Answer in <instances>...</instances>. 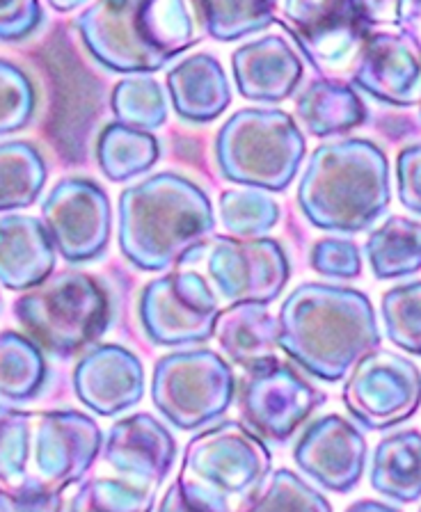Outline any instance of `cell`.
<instances>
[{"instance_id": "1", "label": "cell", "mask_w": 421, "mask_h": 512, "mask_svg": "<svg viewBox=\"0 0 421 512\" xmlns=\"http://www.w3.org/2000/svg\"><path fill=\"white\" fill-rule=\"evenodd\" d=\"M280 350L321 382H341L364 355L378 350L376 309L351 286L305 282L277 311Z\"/></svg>"}, {"instance_id": "2", "label": "cell", "mask_w": 421, "mask_h": 512, "mask_svg": "<svg viewBox=\"0 0 421 512\" xmlns=\"http://www.w3.org/2000/svg\"><path fill=\"white\" fill-rule=\"evenodd\" d=\"M216 213L202 186L177 172H158L119 192L117 243L145 272H165L202 252Z\"/></svg>"}, {"instance_id": "3", "label": "cell", "mask_w": 421, "mask_h": 512, "mask_svg": "<svg viewBox=\"0 0 421 512\" xmlns=\"http://www.w3.org/2000/svg\"><path fill=\"white\" fill-rule=\"evenodd\" d=\"M296 202L316 229L346 236L367 231L392 202L385 151L367 138L319 144L300 176Z\"/></svg>"}, {"instance_id": "4", "label": "cell", "mask_w": 421, "mask_h": 512, "mask_svg": "<svg viewBox=\"0 0 421 512\" xmlns=\"http://www.w3.org/2000/svg\"><path fill=\"white\" fill-rule=\"evenodd\" d=\"M87 53L113 74L149 76L195 44V23L184 0L92 3L76 16Z\"/></svg>"}, {"instance_id": "5", "label": "cell", "mask_w": 421, "mask_h": 512, "mask_svg": "<svg viewBox=\"0 0 421 512\" xmlns=\"http://www.w3.org/2000/svg\"><path fill=\"white\" fill-rule=\"evenodd\" d=\"M14 316L35 346L67 359L94 348L110 325L106 288L81 270H60L14 302Z\"/></svg>"}, {"instance_id": "6", "label": "cell", "mask_w": 421, "mask_h": 512, "mask_svg": "<svg viewBox=\"0 0 421 512\" xmlns=\"http://www.w3.org/2000/svg\"><path fill=\"white\" fill-rule=\"evenodd\" d=\"M307 156V140L289 112L236 110L216 135V163L227 181L261 192H284Z\"/></svg>"}, {"instance_id": "7", "label": "cell", "mask_w": 421, "mask_h": 512, "mask_svg": "<svg viewBox=\"0 0 421 512\" xmlns=\"http://www.w3.org/2000/svg\"><path fill=\"white\" fill-rule=\"evenodd\" d=\"M236 398V375L209 348L174 350L152 373V403L172 428L195 432L225 416Z\"/></svg>"}, {"instance_id": "8", "label": "cell", "mask_w": 421, "mask_h": 512, "mask_svg": "<svg viewBox=\"0 0 421 512\" xmlns=\"http://www.w3.org/2000/svg\"><path fill=\"white\" fill-rule=\"evenodd\" d=\"M282 16L298 51L325 80L351 71L373 32L364 3L353 0H291Z\"/></svg>"}, {"instance_id": "9", "label": "cell", "mask_w": 421, "mask_h": 512, "mask_svg": "<svg viewBox=\"0 0 421 512\" xmlns=\"http://www.w3.org/2000/svg\"><path fill=\"white\" fill-rule=\"evenodd\" d=\"M218 298L200 272L174 270L140 293L138 316L149 341L163 348L202 346L213 339Z\"/></svg>"}, {"instance_id": "10", "label": "cell", "mask_w": 421, "mask_h": 512, "mask_svg": "<svg viewBox=\"0 0 421 512\" xmlns=\"http://www.w3.org/2000/svg\"><path fill=\"white\" fill-rule=\"evenodd\" d=\"M273 467L264 439L241 421H222L190 439L181 476L193 478L218 494L248 496L268 478Z\"/></svg>"}, {"instance_id": "11", "label": "cell", "mask_w": 421, "mask_h": 512, "mask_svg": "<svg viewBox=\"0 0 421 512\" xmlns=\"http://www.w3.org/2000/svg\"><path fill=\"white\" fill-rule=\"evenodd\" d=\"M42 224L67 263H87L108 250L113 236V206L97 181L67 176L42 202Z\"/></svg>"}, {"instance_id": "12", "label": "cell", "mask_w": 421, "mask_h": 512, "mask_svg": "<svg viewBox=\"0 0 421 512\" xmlns=\"http://www.w3.org/2000/svg\"><path fill=\"white\" fill-rule=\"evenodd\" d=\"M419 368L392 350H373L351 368L344 405L364 430H389L412 419L419 407Z\"/></svg>"}, {"instance_id": "13", "label": "cell", "mask_w": 421, "mask_h": 512, "mask_svg": "<svg viewBox=\"0 0 421 512\" xmlns=\"http://www.w3.org/2000/svg\"><path fill=\"white\" fill-rule=\"evenodd\" d=\"M238 403L254 435L284 444L325 405V394L309 384L296 368L273 359L245 373Z\"/></svg>"}, {"instance_id": "14", "label": "cell", "mask_w": 421, "mask_h": 512, "mask_svg": "<svg viewBox=\"0 0 421 512\" xmlns=\"http://www.w3.org/2000/svg\"><path fill=\"white\" fill-rule=\"evenodd\" d=\"M206 270L222 300L229 304H264L280 298L291 277V263L280 240L232 238L213 240Z\"/></svg>"}, {"instance_id": "15", "label": "cell", "mask_w": 421, "mask_h": 512, "mask_svg": "<svg viewBox=\"0 0 421 512\" xmlns=\"http://www.w3.org/2000/svg\"><path fill=\"white\" fill-rule=\"evenodd\" d=\"M103 444V432L90 414L53 410L39 414L30 442L37 478L55 492L81 483L94 467Z\"/></svg>"}, {"instance_id": "16", "label": "cell", "mask_w": 421, "mask_h": 512, "mask_svg": "<svg viewBox=\"0 0 421 512\" xmlns=\"http://www.w3.org/2000/svg\"><path fill=\"white\" fill-rule=\"evenodd\" d=\"M367 455L369 446L362 430L341 414L314 419L293 448L296 467L335 494H348L360 485Z\"/></svg>"}, {"instance_id": "17", "label": "cell", "mask_w": 421, "mask_h": 512, "mask_svg": "<svg viewBox=\"0 0 421 512\" xmlns=\"http://www.w3.org/2000/svg\"><path fill=\"white\" fill-rule=\"evenodd\" d=\"M101 455L126 483L156 492L177 460V442L163 421L138 412L110 426L103 437Z\"/></svg>"}, {"instance_id": "18", "label": "cell", "mask_w": 421, "mask_h": 512, "mask_svg": "<svg viewBox=\"0 0 421 512\" xmlns=\"http://www.w3.org/2000/svg\"><path fill=\"white\" fill-rule=\"evenodd\" d=\"M74 391L97 416H119L145 396V366L133 350L119 343H101L78 359Z\"/></svg>"}, {"instance_id": "19", "label": "cell", "mask_w": 421, "mask_h": 512, "mask_svg": "<svg viewBox=\"0 0 421 512\" xmlns=\"http://www.w3.org/2000/svg\"><path fill=\"white\" fill-rule=\"evenodd\" d=\"M351 87L394 108L419 103L417 39L396 32H371L351 69Z\"/></svg>"}, {"instance_id": "20", "label": "cell", "mask_w": 421, "mask_h": 512, "mask_svg": "<svg viewBox=\"0 0 421 512\" xmlns=\"http://www.w3.org/2000/svg\"><path fill=\"white\" fill-rule=\"evenodd\" d=\"M236 90L254 103H282L303 80V60L280 35H264L232 53Z\"/></svg>"}, {"instance_id": "21", "label": "cell", "mask_w": 421, "mask_h": 512, "mask_svg": "<svg viewBox=\"0 0 421 512\" xmlns=\"http://www.w3.org/2000/svg\"><path fill=\"white\" fill-rule=\"evenodd\" d=\"M55 261L58 254L42 220L21 213L0 218V286L26 293L53 275Z\"/></svg>"}, {"instance_id": "22", "label": "cell", "mask_w": 421, "mask_h": 512, "mask_svg": "<svg viewBox=\"0 0 421 512\" xmlns=\"http://www.w3.org/2000/svg\"><path fill=\"white\" fill-rule=\"evenodd\" d=\"M168 101L188 124H211L232 103V85L220 60L197 53L168 71Z\"/></svg>"}, {"instance_id": "23", "label": "cell", "mask_w": 421, "mask_h": 512, "mask_svg": "<svg viewBox=\"0 0 421 512\" xmlns=\"http://www.w3.org/2000/svg\"><path fill=\"white\" fill-rule=\"evenodd\" d=\"M220 350L245 373L277 359L280 327L264 304L238 302L222 309L213 327Z\"/></svg>"}, {"instance_id": "24", "label": "cell", "mask_w": 421, "mask_h": 512, "mask_svg": "<svg viewBox=\"0 0 421 512\" xmlns=\"http://www.w3.org/2000/svg\"><path fill=\"white\" fill-rule=\"evenodd\" d=\"M296 119L314 138H332L367 122V106L351 85L319 78L298 94Z\"/></svg>"}, {"instance_id": "25", "label": "cell", "mask_w": 421, "mask_h": 512, "mask_svg": "<svg viewBox=\"0 0 421 512\" xmlns=\"http://www.w3.org/2000/svg\"><path fill=\"white\" fill-rule=\"evenodd\" d=\"M419 432H392L380 439L371 458V487L396 503H417L421 494Z\"/></svg>"}, {"instance_id": "26", "label": "cell", "mask_w": 421, "mask_h": 512, "mask_svg": "<svg viewBox=\"0 0 421 512\" xmlns=\"http://www.w3.org/2000/svg\"><path fill=\"white\" fill-rule=\"evenodd\" d=\"M49 167L37 144L28 140L0 142V213L30 208L42 197Z\"/></svg>"}, {"instance_id": "27", "label": "cell", "mask_w": 421, "mask_h": 512, "mask_svg": "<svg viewBox=\"0 0 421 512\" xmlns=\"http://www.w3.org/2000/svg\"><path fill=\"white\" fill-rule=\"evenodd\" d=\"M49 366L44 352L26 334L0 332V403L19 405L42 394Z\"/></svg>"}, {"instance_id": "28", "label": "cell", "mask_w": 421, "mask_h": 512, "mask_svg": "<svg viewBox=\"0 0 421 512\" xmlns=\"http://www.w3.org/2000/svg\"><path fill=\"white\" fill-rule=\"evenodd\" d=\"M421 224L405 215H389L367 240V259L378 279H401L417 275Z\"/></svg>"}, {"instance_id": "29", "label": "cell", "mask_w": 421, "mask_h": 512, "mask_svg": "<svg viewBox=\"0 0 421 512\" xmlns=\"http://www.w3.org/2000/svg\"><path fill=\"white\" fill-rule=\"evenodd\" d=\"M161 158L154 133H142L122 124H108L97 140L101 174L113 183H126L147 174Z\"/></svg>"}, {"instance_id": "30", "label": "cell", "mask_w": 421, "mask_h": 512, "mask_svg": "<svg viewBox=\"0 0 421 512\" xmlns=\"http://www.w3.org/2000/svg\"><path fill=\"white\" fill-rule=\"evenodd\" d=\"M115 124L152 133L170 117V101L165 87L154 76H126L110 94Z\"/></svg>"}, {"instance_id": "31", "label": "cell", "mask_w": 421, "mask_h": 512, "mask_svg": "<svg viewBox=\"0 0 421 512\" xmlns=\"http://www.w3.org/2000/svg\"><path fill=\"white\" fill-rule=\"evenodd\" d=\"M280 222V204L268 192L232 188L220 195V224L227 236L250 240L264 238Z\"/></svg>"}, {"instance_id": "32", "label": "cell", "mask_w": 421, "mask_h": 512, "mask_svg": "<svg viewBox=\"0 0 421 512\" xmlns=\"http://www.w3.org/2000/svg\"><path fill=\"white\" fill-rule=\"evenodd\" d=\"M193 10L200 14V23L216 42H236L257 35L277 21L275 3H197Z\"/></svg>"}, {"instance_id": "33", "label": "cell", "mask_w": 421, "mask_h": 512, "mask_svg": "<svg viewBox=\"0 0 421 512\" xmlns=\"http://www.w3.org/2000/svg\"><path fill=\"white\" fill-rule=\"evenodd\" d=\"M30 421V412L0 403V492L17 490L30 478Z\"/></svg>"}, {"instance_id": "34", "label": "cell", "mask_w": 421, "mask_h": 512, "mask_svg": "<svg viewBox=\"0 0 421 512\" xmlns=\"http://www.w3.org/2000/svg\"><path fill=\"white\" fill-rule=\"evenodd\" d=\"M156 492L140 490L122 478H92L81 485L69 512H154Z\"/></svg>"}, {"instance_id": "35", "label": "cell", "mask_w": 421, "mask_h": 512, "mask_svg": "<svg viewBox=\"0 0 421 512\" xmlns=\"http://www.w3.org/2000/svg\"><path fill=\"white\" fill-rule=\"evenodd\" d=\"M243 512H332L330 501L291 469L270 474L266 490L248 503Z\"/></svg>"}, {"instance_id": "36", "label": "cell", "mask_w": 421, "mask_h": 512, "mask_svg": "<svg viewBox=\"0 0 421 512\" xmlns=\"http://www.w3.org/2000/svg\"><path fill=\"white\" fill-rule=\"evenodd\" d=\"M421 284L417 279L399 284L383 295L380 314H383L385 334L396 348H403L410 355L421 352V323H419Z\"/></svg>"}, {"instance_id": "37", "label": "cell", "mask_w": 421, "mask_h": 512, "mask_svg": "<svg viewBox=\"0 0 421 512\" xmlns=\"http://www.w3.org/2000/svg\"><path fill=\"white\" fill-rule=\"evenodd\" d=\"M37 90L19 64L0 58V138L23 131L33 122Z\"/></svg>"}, {"instance_id": "38", "label": "cell", "mask_w": 421, "mask_h": 512, "mask_svg": "<svg viewBox=\"0 0 421 512\" xmlns=\"http://www.w3.org/2000/svg\"><path fill=\"white\" fill-rule=\"evenodd\" d=\"M309 263L323 277L330 279H355L362 272L360 247L348 238H321L316 240Z\"/></svg>"}, {"instance_id": "39", "label": "cell", "mask_w": 421, "mask_h": 512, "mask_svg": "<svg viewBox=\"0 0 421 512\" xmlns=\"http://www.w3.org/2000/svg\"><path fill=\"white\" fill-rule=\"evenodd\" d=\"M158 512H232L229 499L193 478L179 476L165 490Z\"/></svg>"}, {"instance_id": "40", "label": "cell", "mask_w": 421, "mask_h": 512, "mask_svg": "<svg viewBox=\"0 0 421 512\" xmlns=\"http://www.w3.org/2000/svg\"><path fill=\"white\" fill-rule=\"evenodd\" d=\"M65 499L62 492L46 487L37 476L12 492H0V512H62Z\"/></svg>"}, {"instance_id": "41", "label": "cell", "mask_w": 421, "mask_h": 512, "mask_svg": "<svg viewBox=\"0 0 421 512\" xmlns=\"http://www.w3.org/2000/svg\"><path fill=\"white\" fill-rule=\"evenodd\" d=\"M44 7L35 0L0 3V42H23L42 26Z\"/></svg>"}, {"instance_id": "42", "label": "cell", "mask_w": 421, "mask_h": 512, "mask_svg": "<svg viewBox=\"0 0 421 512\" xmlns=\"http://www.w3.org/2000/svg\"><path fill=\"white\" fill-rule=\"evenodd\" d=\"M419 165H421V149L419 144L403 147L396 158V181H399V202L403 204L412 218L419 220L421 199H419Z\"/></svg>"}, {"instance_id": "43", "label": "cell", "mask_w": 421, "mask_h": 512, "mask_svg": "<svg viewBox=\"0 0 421 512\" xmlns=\"http://www.w3.org/2000/svg\"><path fill=\"white\" fill-rule=\"evenodd\" d=\"M346 512H401V510L394 508V506H387V503H383V501L362 499V501H355Z\"/></svg>"}, {"instance_id": "44", "label": "cell", "mask_w": 421, "mask_h": 512, "mask_svg": "<svg viewBox=\"0 0 421 512\" xmlns=\"http://www.w3.org/2000/svg\"><path fill=\"white\" fill-rule=\"evenodd\" d=\"M51 7L55 12H71V10H78V7H85L81 0H71V3H51Z\"/></svg>"}]
</instances>
